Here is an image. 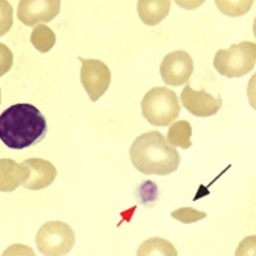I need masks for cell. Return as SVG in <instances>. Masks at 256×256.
<instances>
[{"instance_id":"obj_1","label":"cell","mask_w":256,"mask_h":256,"mask_svg":"<svg viewBox=\"0 0 256 256\" xmlns=\"http://www.w3.org/2000/svg\"><path fill=\"white\" fill-rule=\"evenodd\" d=\"M46 134V120L31 104H16L0 114V140L9 148L22 150Z\"/></svg>"},{"instance_id":"obj_2","label":"cell","mask_w":256,"mask_h":256,"mask_svg":"<svg viewBox=\"0 0 256 256\" xmlns=\"http://www.w3.org/2000/svg\"><path fill=\"white\" fill-rule=\"evenodd\" d=\"M132 164L144 174L168 176L180 163V152L158 131L146 132L134 141L130 148Z\"/></svg>"},{"instance_id":"obj_3","label":"cell","mask_w":256,"mask_h":256,"mask_svg":"<svg viewBox=\"0 0 256 256\" xmlns=\"http://www.w3.org/2000/svg\"><path fill=\"white\" fill-rule=\"evenodd\" d=\"M142 116L150 124L164 127L177 120L180 105L173 90L168 88H152L141 102Z\"/></svg>"},{"instance_id":"obj_4","label":"cell","mask_w":256,"mask_h":256,"mask_svg":"<svg viewBox=\"0 0 256 256\" xmlns=\"http://www.w3.org/2000/svg\"><path fill=\"white\" fill-rule=\"evenodd\" d=\"M256 64V44L242 41L228 49L218 50L214 56V67L222 76L238 78L252 70Z\"/></svg>"},{"instance_id":"obj_5","label":"cell","mask_w":256,"mask_h":256,"mask_svg":"<svg viewBox=\"0 0 256 256\" xmlns=\"http://www.w3.org/2000/svg\"><path fill=\"white\" fill-rule=\"evenodd\" d=\"M36 246L45 256L67 255L76 242V236L67 223L52 220L45 223L36 234Z\"/></svg>"},{"instance_id":"obj_6","label":"cell","mask_w":256,"mask_h":256,"mask_svg":"<svg viewBox=\"0 0 256 256\" xmlns=\"http://www.w3.org/2000/svg\"><path fill=\"white\" fill-rule=\"evenodd\" d=\"M81 67V82L82 86L88 92L91 102L98 100L106 92L110 86L112 73L109 67L102 60L98 59H82Z\"/></svg>"},{"instance_id":"obj_7","label":"cell","mask_w":256,"mask_h":256,"mask_svg":"<svg viewBox=\"0 0 256 256\" xmlns=\"http://www.w3.org/2000/svg\"><path fill=\"white\" fill-rule=\"evenodd\" d=\"M60 12V0H20L18 20L26 26L48 24Z\"/></svg>"},{"instance_id":"obj_8","label":"cell","mask_w":256,"mask_h":256,"mask_svg":"<svg viewBox=\"0 0 256 256\" xmlns=\"http://www.w3.org/2000/svg\"><path fill=\"white\" fill-rule=\"evenodd\" d=\"M194 72V60L184 50L169 52L160 64V76L169 86H182Z\"/></svg>"},{"instance_id":"obj_9","label":"cell","mask_w":256,"mask_h":256,"mask_svg":"<svg viewBox=\"0 0 256 256\" xmlns=\"http://www.w3.org/2000/svg\"><path fill=\"white\" fill-rule=\"evenodd\" d=\"M180 102L190 113L200 118L216 116L222 108L220 98H214L205 90H194L190 84L180 94Z\"/></svg>"},{"instance_id":"obj_10","label":"cell","mask_w":256,"mask_h":256,"mask_svg":"<svg viewBox=\"0 0 256 256\" xmlns=\"http://www.w3.org/2000/svg\"><path fill=\"white\" fill-rule=\"evenodd\" d=\"M24 164L28 168L30 172L28 178L24 184L27 190L38 191V190L46 188L56 180V168L48 160L32 158V159L24 160Z\"/></svg>"},{"instance_id":"obj_11","label":"cell","mask_w":256,"mask_h":256,"mask_svg":"<svg viewBox=\"0 0 256 256\" xmlns=\"http://www.w3.org/2000/svg\"><path fill=\"white\" fill-rule=\"evenodd\" d=\"M28 168L13 159H0V191L12 192L28 178Z\"/></svg>"},{"instance_id":"obj_12","label":"cell","mask_w":256,"mask_h":256,"mask_svg":"<svg viewBox=\"0 0 256 256\" xmlns=\"http://www.w3.org/2000/svg\"><path fill=\"white\" fill-rule=\"evenodd\" d=\"M170 6V0H138L137 13L146 26H156L169 14Z\"/></svg>"},{"instance_id":"obj_13","label":"cell","mask_w":256,"mask_h":256,"mask_svg":"<svg viewBox=\"0 0 256 256\" xmlns=\"http://www.w3.org/2000/svg\"><path fill=\"white\" fill-rule=\"evenodd\" d=\"M136 256H178V252L168 240L152 237L140 244Z\"/></svg>"},{"instance_id":"obj_14","label":"cell","mask_w":256,"mask_h":256,"mask_svg":"<svg viewBox=\"0 0 256 256\" xmlns=\"http://www.w3.org/2000/svg\"><path fill=\"white\" fill-rule=\"evenodd\" d=\"M192 127L187 120H177L169 127L166 140L172 146H180L182 148H191Z\"/></svg>"},{"instance_id":"obj_15","label":"cell","mask_w":256,"mask_h":256,"mask_svg":"<svg viewBox=\"0 0 256 256\" xmlns=\"http://www.w3.org/2000/svg\"><path fill=\"white\" fill-rule=\"evenodd\" d=\"M31 42L40 52H48L56 45V36L50 27L38 24L31 34Z\"/></svg>"},{"instance_id":"obj_16","label":"cell","mask_w":256,"mask_h":256,"mask_svg":"<svg viewBox=\"0 0 256 256\" xmlns=\"http://www.w3.org/2000/svg\"><path fill=\"white\" fill-rule=\"evenodd\" d=\"M216 8L228 17H241L251 9L254 0H214Z\"/></svg>"},{"instance_id":"obj_17","label":"cell","mask_w":256,"mask_h":256,"mask_svg":"<svg viewBox=\"0 0 256 256\" xmlns=\"http://www.w3.org/2000/svg\"><path fill=\"white\" fill-rule=\"evenodd\" d=\"M172 216L177 220H180V223L184 224H191L196 223V222L201 220L206 216L204 212H200V210H196L194 208H180V209L174 210L172 212Z\"/></svg>"},{"instance_id":"obj_18","label":"cell","mask_w":256,"mask_h":256,"mask_svg":"<svg viewBox=\"0 0 256 256\" xmlns=\"http://www.w3.org/2000/svg\"><path fill=\"white\" fill-rule=\"evenodd\" d=\"M13 26V8L8 0H0V36H4Z\"/></svg>"},{"instance_id":"obj_19","label":"cell","mask_w":256,"mask_h":256,"mask_svg":"<svg viewBox=\"0 0 256 256\" xmlns=\"http://www.w3.org/2000/svg\"><path fill=\"white\" fill-rule=\"evenodd\" d=\"M234 256H256V236L244 237L240 242Z\"/></svg>"},{"instance_id":"obj_20","label":"cell","mask_w":256,"mask_h":256,"mask_svg":"<svg viewBox=\"0 0 256 256\" xmlns=\"http://www.w3.org/2000/svg\"><path fill=\"white\" fill-rule=\"evenodd\" d=\"M13 66V52L6 45L0 42V77L4 76Z\"/></svg>"},{"instance_id":"obj_21","label":"cell","mask_w":256,"mask_h":256,"mask_svg":"<svg viewBox=\"0 0 256 256\" xmlns=\"http://www.w3.org/2000/svg\"><path fill=\"white\" fill-rule=\"evenodd\" d=\"M2 256H36L35 251L26 244H16L9 246Z\"/></svg>"},{"instance_id":"obj_22","label":"cell","mask_w":256,"mask_h":256,"mask_svg":"<svg viewBox=\"0 0 256 256\" xmlns=\"http://www.w3.org/2000/svg\"><path fill=\"white\" fill-rule=\"evenodd\" d=\"M248 102L256 110V73L250 78L248 84Z\"/></svg>"},{"instance_id":"obj_23","label":"cell","mask_w":256,"mask_h":256,"mask_svg":"<svg viewBox=\"0 0 256 256\" xmlns=\"http://www.w3.org/2000/svg\"><path fill=\"white\" fill-rule=\"evenodd\" d=\"M176 4L182 9L192 10V9L200 8L205 3V0H174Z\"/></svg>"},{"instance_id":"obj_24","label":"cell","mask_w":256,"mask_h":256,"mask_svg":"<svg viewBox=\"0 0 256 256\" xmlns=\"http://www.w3.org/2000/svg\"><path fill=\"white\" fill-rule=\"evenodd\" d=\"M254 35H255V38H256V17H255V20H254Z\"/></svg>"},{"instance_id":"obj_25","label":"cell","mask_w":256,"mask_h":256,"mask_svg":"<svg viewBox=\"0 0 256 256\" xmlns=\"http://www.w3.org/2000/svg\"><path fill=\"white\" fill-rule=\"evenodd\" d=\"M0 102H2V90H0Z\"/></svg>"}]
</instances>
